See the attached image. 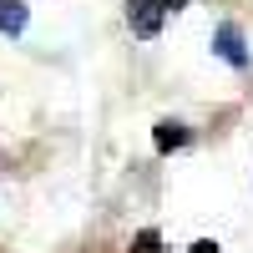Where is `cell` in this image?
<instances>
[{
  "label": "cell",
  "instance_id": "cell-1",
  "mask_svg": "<svg viewBox=\"0 0 253 253\" xmlns=\"http://www.w3.org/2000/svg\"><path fill=\"white\" fill-rule=\"evenodd\" d=\"M126 20H132V31L142 41H152L162 31V5H157V0H126Z\"/></svg>",
  "mask_w": 253,
  "mask_h": 253
},
{
  "label": "cell",
  "instance_id": "cell-2",
  "mask_svg": "<svg viewBox=\"0 0 253 253\" xmlns=\"http://www.w3.org/2000/svg\"><path fill=\"white\" fill-rule=\"evenodd\" d=\"M213 51L228 61V66H248V46H243V31H238V26H218Z\"/></svg>",
  "mask_w": 253,
  "mask_h": 253
},
{
  "label": "cell",
  "instance_id": "cell-3",
  "mask_svg": "<svg viewBox=\"0 0 253 253\" xmlns=\"http://www.w3.org/2000/svg\"><path fill=\"white\" fill-rule=\"evenodd\" d=\"M152 142H157V152H172V147H187V126H182V122H157Z\"/></svg>",
  "mask_w": 253,
  "mask_h": 253
},
{
  "label": "cell",
  "instance_id": "cell-4",
  "mask_svg": "<svg viewBox=\"0 0 253 253\" xmlns=\"http://www.w3.org/2000/svg\"><path fill=\"white\" fill-rule=\"evenodd\" d=\"M0 31H5V36L26 31V0H0Z\"/></svg>",
  "mask_w": 253,
  "mask_h": 253
},
{
  "label": "cell",
  "instance_id": "cell-5",
  "mask_svg": "<svg viewBox=\"0 0 253 253\" xmlns=\"http://www.w3.org/2000/svg\"><path fill=\"white\" fill-rule=\"evenodd\" d=\"M126 253H162V238H157V228H142V233L132 238V248Z\"/></svg>",
  "mask_w": 253,
  "mask_h": 253
},
{
  "label": "cell",
  "instance_id": "cell-6",
  "mask_svg": "<svg viewBox=\"0 0 253 253\" xmlns=\"http://www.w3.org/2000/svg\"><path fill=\"white\" fill-rule=\"evenodd\" d=\"M193 253H218V243H213V238H198V243H193Z\"/></svg>",
  "mask_w": 253,
  "mask_h": 253
},
{
  "label": "cell",
  "instance_id": "cell-7",
  "mask_svg": "<svg viewBox=\"0 0 253 253\" xmlns=\"http://www.w3.org/2000/svg\"><path fill=\"white\" fill-rule=\"evenodd\" d=\"M157 5H162V10H182L187 0H157Z\"/></svg>",
  "mask_w": 253,
  "mask_h": 253
}]
</instances>
